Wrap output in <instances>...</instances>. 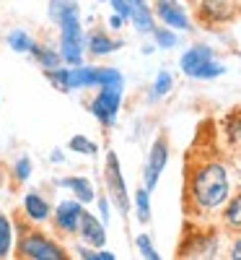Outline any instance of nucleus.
Listing matches in <instances>:
<instances>
[{
  "mask_svg": "<svg viewBox=\"0 0 241 260\" xmlns=\"http://www.w3.org/2000/svg\"><path fill=\"white\" fill-rule=\"evenodd\" d=\"M60 26H62V57L70 65H81L83 50H81V24H78L75 6H70L62 13Z\"/></svg>",
  "mask_w": 241,
  "mask_h": 260,
  "instance_id": "obj_2",
  "label": "nucleus"
},
{
  "mask_svg": "<svg viewBox=\"0 0 241 260\" xmlns=\"http://www.w3.org/2000/svg\"><path fill=\"white\" fill-rule=\"evenodd\" d=\"M171 76L166 73V71H161L158 73V78H156V86H153V91H156V96H164V94H169V89H171Z\"/></svg>",
  "mask_w": 241,
  "mask_h": 260,
  "instance_id": "obj_23",
  "label": "nucleus"
},
{
  "mask_svg": "<svg viewBox=\"0 0 241 260\" xmlns=\"http://www.w3.org/2000/svg\"><path fill=\"white\" fill-rule=\"evenodd\" d=\"M122 21H125V18H122L119 13H114V16H112V21H109V24H112V29H122Z\"/></svg>",
  "mask_w": 241,
  "mask_h": 260,
  "instance_id": "obj_30",
  "label": "nucleus"
},
{
  "mask_svg": "<svg viewBox=\"0 0 241 260\" xmlns=\"http://www.w3.org/2000/svg\"><path fill=\"white\" fill-rule=\"evenodd\" d=\"M24 208H26V213H29V219H34V221H45L47 216H50V206H47V201H45V198H39L36 192H29V195H26Z\"/></svg>",
  "mask_w": 241,
  "mask_h": 260,
  "instance_id": "obj_11",
  "label": "nucleus"
},
{
  "mask_svg": "<svg viewBox=\"0 0 241 260\" xmlns=\"http://www.w3.org/2000/svg\"><path fill=\"white\" fill-rule=\"evenodd\" d=\"M205 13L208 16H213L215 21H223V18H228L231 16V0H205Z\"/></svg>",
  "mask_w": 241,
  "mask_h": 260,
  "instance_id": "obj_14",
  "label": "nucleus"
},
{
  "mask_svg": "<svg viewBox=\"0 0 241 260\" xmlns=\"http://www.w3.org/2000/svg\"><path fill=\"white\" fill-rule=\"evenodd\" d=\"M70 148H73V151H78V154H89V156H94V154H96V143H94V141H89V138H83V136L70 138Z\"/></svg>",
  "mask_w": 241,
  "mask_h": 260,
  "instance_id": "obj_21",
  "label": "nucleus"
},
{
  "mask_svg": "<svg viewBox=\"0 0 241 260\" xmlns=\"http://www.w3.org/2000/svg\"><path fill=\"white\" fill-rule=\"evenodd\" d=\"M11 242H13V232L6 216H0V257H6L11 252Z\"/></svg>",
  "mask_w": 241,
  "mask_h": 260,
  "instance_id": "obj_18",
  "label": "nucleus"
},
{
  "mask_svg": "<svg viewBox=\"0 0 241 260\" xmlns=\"http://www.w3.org/2000/svg\"><path fill=\"white\" fill-rule=\"evenodd\" d=\"M8 45H11L16 52H31L34 42H31V37H29L26 31L16 29V31H11V34H8Z\"/></svg>",
  "mask_w": 241,
  "mask_h": 260,
  "instance_id": "obj_17",
  "label": "nucleus"
},
{
  "mask_svg": "<svg viewBox=\"0 0 241 260\" xmlns=\"http://www.w3.org/2000/svg\"><path fill=\"white\" fill-rule=\"evenodd\" d=\"M148 187H140L138 192H135V206H138V219L145 224L148 219H150V203H148Z\"/></svg>",
  "mask_w": 241,
  "mask_h": 260,
  "instance_id": "obj_19",
  "label": "nucleus"
},
{
  "mask_svg": "<svg viewBox=\"0 0 241 260\" xmlns=\"http://www.w3.org/2000/svg\"><path fill=\"white\" fill-rule=\"evenodd\" d=\"M213 57V50L210 47H192V50H187L184 55H182V71L189 76L197 65H203L205 60H210Z\"/></svg>",
  "mask_w": 241,
  "mask_h": 260,
  "instance_id": "obj_10",
  "label": "nucleus"
},
{
  "mask_svg": "<svg viewBox=\"0 0 241 260\" xmlns=\"http://www.w3.org/2000/svg\"><path fill=\"white\" fill-rule=\"evenodd\" d=\"M166 159H169V146L164 138H158L156 143H153L150 148V156H148V164H145V187L153 190L161 177V172L166 167Z\"/></svg>",
  "mask_w": 241,
  "mask_h": 260,
  "instance_id": "obj_6",
  "label": "nucleus"
},
{
  "mask_svg": "<svg viewBox=\"0 0 241 260\" xmlns=\"http://www.w3.org/2000/svg\"><path fill=\"white\" fill-rule=\"evenodd\" d=\"M60 185L75 190V195H78L83 203H91L94 201V190H91V182L89 180H83V177H68V180H62Z\"/></svg>",
  "mask_w": 241,
  "mask_h": 260,
  "instance_id": "obj_13",
  "label": "nucleus"
},
{
  "mask_svg": "<svg viewBox=\"0 0 241 260\" xmlns=\"http://www.w3.org/2000/svg\"><path fill=\"white\" fill-rule=\"evenodd\" d=\"M223 73H226L223 65L215 62V60L210 57V60H205L203 65H197V68H194L189 76H192V78H215V76H223Z\"/></svg>",
  "mask_w": 241,
  "mask_h": 260,
  "instance_id": "obj_15",
  "label": "nucleus"
},
{
  "mask_svg": "<svg viewBox=\"0 0 241 260\" xmlns=\"http://www.w3.org/2000/svg\"><path fill=\"white\" fill-rule=\"evenodd\" d=\"M226 221H228V226L241 229V195H236V198L228 203V208H226Z\"/></svg>",
  "mask_w": 241,
  "mask_h": 260,
  "instance_id": "obj_20",
  "label": "nucleus"
},
{
  "mask_svg": "<svg viewBox=\"0 0 241 260\" xmlns=\"http://www.w3.org/2000/svg\"><path fill=\"white\" fill-rule=\"evenodd\" d=\"M138 247H140V252H143L148 260H158V257H161L156 250H153V245H150V240H148L145 234H140V237H138Z\"/></svg>",
  "mask_w": 241,
  "mask_h": 260,
  "instance_id": "obj_24",
  "label": "nucleus"
},
{
  "mask_svg": "<svg viewBox=\"0 0 241 260\" xmlns=\"http://www.w3.org/2000/svg\"><path fill=\"white\" fill-rule=\"evenodd\" d=\"M192 198L200 208H218L228 198V175L221 164H203L192 177Z\"/></svg>",
  "mask_w": 241,
  "mask_h": 260,
  "instance_id": "obj_1",
  "label": "nucleus"
},
{
  "mask_svg": "<svg viewBox=\"0 0 241 260\" xmlns=\"http://www.w3.org/2000/svg\"><path fill=\"white\" fill-rule=\"evenodd\" d=\"M89 47H91V52L94 55H106V52H112V50H117L119 47V42H112L106 34H91V42H89Z\"/></svg>",
  "mask_w": 241,
  "mask_h": 260,
  "instance_id": "obj_16",
  "label": "nucleus"
},
{
  "mask_svg": "<svg viewBox=\"0 0 241 260\" xmlns=\"http://www.w3.org/2000/svg\"><path fill=\"white\" fill-rule=\"evenodd\" d=\"M78 229H81V237L89 245H96V247H101L104 245V240H106V234H104V226L94 219L91 213H81V224H78Z\"/></svg>",
  "mask_w": 241,
  "mask_h": 260,
  "instance_id": "obj_9",
  "label": "nucleus"
},
{
  "mask_svg": "<svg viewBox=\"0 0 241 260\" xmlns=\"http://www.w3.org/2000/svg\"><path fill=\"white\" fill-rule=\"evenodd\" d=\"M106 185H109V192L114 195L119 211L125 213V211L130 208V203H127V190H125V180H122V172H119L117 154H112V151H109V156H106Z\"/></svg>",
  "mask_w": 241,
  "mask_h": 260,
  "instance_id": "obj_5",
  "label": "nucleus"
},
{
  "mask_svg": "<svg viewBox=\"0 0 241 260\" xmlns=\"http://www.w3.org/2000/svg\"><path fill=\"white\" fill-rule=\"evenodd\" d=\"M119 99H122V83L114 86H101L99 96L91 102V112L94 117H99L104 125H112L119 110Z\"/></svg>",
  "mask_w": 241,
  "mask_h": 260,
  "instance_id": "obj_3",
  "label": "nucleus"
},
{
  "mask_svg": "<svg viewBox=\"0 0 241 260\" xmlns=\"http://www.w3.org/2000/svg\"><path fill=\"white\" fill-rule=\"evenodd\" d=\"M231 257H233V260H241V240H236V245H233V250H231Z\"/></svg>",
  "mask_w": 241,
  "mask_h": 260,
  "instance_id": "obj_31",
  "label": "nucleus"
},
{
  "mask_svg": "<svg viewBox=\"0 0 241 260\" xmlns=\"http://www.w3.org/2000/svg\"><path fill=\"white\" fill-rule=\"evenodd\" d=\"M112 6H114V11L127 21V18H133V6H130V0H112Z\"/></svg>",
  "mask_w": 241,
  "mask_h": 260,
  "instance_id": "obj_27",
  "label": "nucleus"
},
{
  "mask_svg": "<svg viewBox=\"0 0 241 260\" xmlns=\"http://www.w3.org/2000/svg\"><path fill=\"white\" fill-rule=\"evenodd\" d=\"M153 34H156V42L161 47H174L177 45V37H174L171 31H166V29H153Z\"/></svg>",
  "mask_w": 241,
  "mask_h": 260,
  "instance_id": "obj_25",
  "label": "nucleus"
},
{
  "mask_svg": "<svg viewBox=\"0 0 241 260\" xmlns=\"http://www.w3.org/2000/svg\"><path fill=\"white\" fill-rule=\"evenodd\" d=\"M21 255L24 257H34V260H62V247H57L55 242L45 240L42 234L31 232L26 234V240L21 242Z\"/></svg>",
  "mask_w": 241,
  "mask_h": 260,
  "instance_id": "obj_4",
  "label": "nucleus"
},
{
  "mask_svg": "<svg viewBox=\"0 0 241 260\" xmlns=\"http://www.w3.org/2000/svg\"><path fill=\"white\" fill-rule=\"evenodd\" d=\"M130 6H133V18L140 31H153V18H150V11L145 6V0H130Z\"/></svg>",
  "mask_w": 241,
  "mask_h": 260,
  "instance_id": "obj_12",
  "label": "nucleus"
},
{
  "mask_svg": "<svg viewBox=\"0 0 241 260\" xmlns=\"http://www.w3.org/2000/svg\"><path fill=\"white\" fill-rule=\"evenodd\" d=\"M31 52H34L42 62H45L47 68H55V65L60 62V55H57V52H50V50H45V47H36V45H34V47H31Z\"/></svg>",
  "mask_w": 241,
  "mask_h": 260,
  "instance_id": "obj_22",
  "label": "nucleus"
},
{
  "mask_svg": "<svg viewBox=\"0 0 241 260\" xmlns=\"http://www.w3.org/2000/svg\"><path fill=\"white\" fill-rule=\"evenodd\" d=\"M29 175H31V161H29V159H21V161L16 164V177H18V180H26Z\"/></svg>",
  "mask_w": 241,
  "mask_h": 260,
  "instance_id": "obj_28",
  "label": "nucleus"
},
{
  "mask_svg": "<svg viewBox=\"0 0 241 260\" xmlns=\"http://www.w3.org/2000/svg\"><path fill=\"white\" fill-rule=\"evenodd\" d=\"M81 213H83V206H81V203L65 201V203H60V208H57V213H55V221H57V226L65 229V232H78Z\"/></svg>",
  "mask_w": 241,
  "mask_h": 260,
  "instance_id": "obj_7",
  "label": "nucleus"
},
{
  "mask_svg": "<svg viewBox=\"0 0 241 260\" xmlns=\"http://www.w3.org/2000/svg\"><path fill=\"white\" fill-rule=\"evenodd\" d=\"M81 257H86V260H114V255H112V252H106V250H101V252L81 250Z\"/></svg>",
  "mask_w": 241,
  "mask_h": 260,
  "instance_id": "obj_29",
  "label": "nucleus"
},
{
  "mask_svg": "<svg viewBox=\"0 0 241 260\" xmlns=\"http://www.w3.org/2000/svg\"><path fill=\"white\" fill-rule=\"evenodd\" d=\"M158 16L164 18V24L171 26V29H189V21L182 11L179 3H174V0H158Z\"/></svg>",
  "mask_w": 241,
  "mask_h": 260,
  "instance_id": "obj_8",
  "label": "nucleus"
},
{
  "mask_svg": "<svg viewBox=\"0 0 241 260\" xmlns=\"http://www.w3.org/2000/svg\"><path fill=\"white\" fill-rule=\"evenodd\" d=\"M73 3H68V0H52V8H50V16L55 18V21H60L62 18V13L68 11Z\"/></svg>",
  "mask_w": 241,
  "mask_h": 260,
  "instance_id": "obj_26",
  "label": "nucleus"
}]
</instances>
